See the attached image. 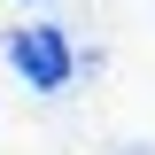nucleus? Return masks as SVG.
<instances>
[{"mask_svg": "<svg viewBox=\"0 0 155 155\" xmlns=\"http://www.w3.org/2000/svg\"><path fill=\"white\" fill-rule=\"evenodd\" d=\"M8 62H16L23 78H31L39 93H62V85H70V39L54 31V23H23V31H8Z\"/></svg>", "mask_w": 155, "mask_h": 155, "instance_id": "nucleus-1", "label": "nucleus"}]
</instances>
